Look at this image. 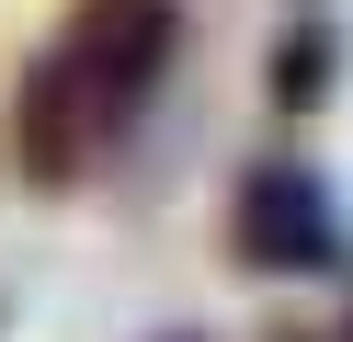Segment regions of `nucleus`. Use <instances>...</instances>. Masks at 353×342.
Returning a JSON list of instances; mask_svg holds the SVG:
<instances>
[{
    "mask_svg": "<svg viewBox=\"0 0 353 342\" xmlns=\"http://www.w3.org/2000/svg\"><path fill=\"white\" fill-rule=\"evenodd\" d=\"M160 57H171V0H80L46 35V57L23 68V91H12V160H23V182H46V194L80 182L137 126V103L160 91Z\"/></svg>",
    "mask_w": 353,
    "mask_h": 342,
    "instance_id": "f257e3e1",
    "label": "nucleus"
},
{
    "mask_svg": "<svg viewBox=\"0 0 353 342\" xmlns=\"http://www.w3.org/2000/svg\"><path fill=\"white\" fill-rule=\"evenodd\" d=\"M228 251L251 274H330V263H342V217H330L319 171L262 160V171L239 182V205H228Z\"/></svg>",
    "mask_w": 353,
    "mask_h": 342,
    "instance_id": "f03ea898",
    "label": "nucleus"
},
{
    "mask_svg": "<svg viewBox=\"0 0 353 342\" xmlns=\"http://www.w3.org/2000/svg\"><path fill=\"white\" fill-rule=\"evenodd\" d=\"M342 342H353V319H342Z\"/></svg>",
    "mask_w": 353,
    "mask_h": 342,
    "instance_id": "7ed1b4c3",
    "label": "nucleus"
}]
</instances>
